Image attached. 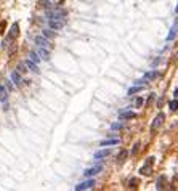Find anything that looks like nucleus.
Listing matches in <instances>:
<instances>
[{"label":"nucleus","mask_w":178,"mask_h":191,"mask_svg":"<svg viewBox=\"0 0 178 191\" xmlns=\"http://www.w3.org/2000/svg\"><path fill=\"white\" fill-rule=\"evenodd\" d=\"M43 36L45 37H53V32L52 31H43Z\"/></svg>","instance_id":"nucleus-23"},{"label":"nucleus","mask_w":178,"mask_h":191,"mask_svg":"<svg viewBox=\"0 0 178 191\" xmlns=\"http://www.w3.org/2000/svg\"><path fill=\"white\" fill-rule=\"evenodd\" d=\"M109 154H111V149H100L93 154V157L95 159H103V157H106V156H109Z\"/></svg>","instance_id":"nucleus-8"},{"label":"nucleus","mask_w":178,"mask_h":191,"mask_svg":"<svg viewBox=\"0 0 178 191\" xmlns=\"http://www.w3.org/2000/svg\"><path fill=\"white\" fill-rule=\"evenodd\" d=\"M127 109H128V111H122V113H119V119H122V121H124V119L135 117V113H133V111L130 109V108H127Z\"/></svg>","instance_id":"nucleus-5"},{"label":"nucleus","mask_w":178,"mask_h":191,"mask_svg":"<svg viewBox=\"0 0 178 191\" xmlns=\"http://www.w3.org/2000/svg\"><path fill=\"white\" fill-rule=\"evenodd\" d=\"M125 156H127V151H122V154L117 157V161H119V162H124V159H125Z\"/></svg>","instance_id":"nucleus-22"},{"label":"nucleus","mask_w":178,"mask_h":191,"mask_svg":"<svg viewBox=\"0 0 178 191\" xmlns=\"http://www.w3.org/2000/svg\"><path fill=\"white\" fill-rule=\"evenodd\" d=\"M177 13H178V5H177Z\"/></svg>","instance_id":"nucleus-26"},{"label":"nucleus","mask_w":178,"mask_h":191,"mask_svg":"<svg viewBox=\"0 0 178 191\" xmlns=\"http://www.w3.org/2000/svg\"><path fill=\"white\" fill-rule=\"evenodd\" d=\"M11 82H13V84H16V85H19V82H21V76L16 72V71H15V72L11 74Z\"/></svg>","instance_id":"nucleus-18"},{"label":"nucleus","mask_w":178,"mask_h":191,"mask_svg":"<svg viewBox=\"0 0 178 191\" xmlns=\"http://www.w3.org/2000/svg\"><path fill=\"white\" fill-rule=\"evenodd\" d=\"M140 90H143V85H135V87H132V88H128V92L127 93L132 97V95H135V93H138Z\"/></svg>","instance_id":"nucleus-16"},{"label":"nucleus","mask_w":178,"mask_h":191,"mask_svg":"<svg viewBox=\"0 0 178 191\" xmlns=\"http://www.w3.org/2000/svg\"><path fill=\"white\" fill-rule=\"evenodd\" d=\"M35 44L39 45V47H43V48H48L50 47V42L47 40V39H45V37H35Z\"/></svg>","instance_id":"nucleus-6"},{"label":"nucleus","mask_w":178,"mask_h":191,"mask_svg":"<svg viewBox=\"0 0 178 191\" xmlns=\"http://www.w3.org/2000/svg\"><path fill=\"white\" fill-rule=\"evenodd\" d=\"M175 97H177V98H178V88H177V90H175Z\"/></svg>","instance_id":"nucleus-25"},{"label":"nucleus","mask_w":178,"mask_h":191,"mask_svg":"<svg viewBox=\"0 0 178 191\" xmlns=\"http://www.w3.org/2000/svg\"><path fill=\"white\" fill-rule=\"evenodd\" d=\"M95 186V180H87V182L84 183H79L74 190L76 191H85V190H90V188H93Z\"/></svg>","instance_id":"nucleus-3"},{"label":"nucleus","mask_w":178,"mask_h":191,"mask_svg":"<svg viewBox=\"0 0 178 191\" xmlns=\"http://www.w3.org/2000/svg\"><path fill=\"white\" fill-rule=\"evenodd\" d=\"M153 161H154V159H153V157H149V159H148V166L143 167L141 170H140L143 175H149V172H151V166H153Z\"/></svg>","instance_id":"nucleus-14"},{"label":"nucleus","mask_w":178,"mask_h":191,"mask_svg":"<svg viewBox=\"0 0 178 191\" xmlns=\"http://www.w3.org/2000/svg\"><path fill=\"white\" fill-rule=\"evenodd\" d=\"M135 105H137V106H141V105H143V98H138V100H137V103H135Z\"/></svg>","instance_id":"nucleus-24"},{"label":"nucleus","mask_w":178,"mask_h":191,"mask_svg":"<svg viewBox=\"0 0 178 191\" xmlns=\"http://www.w3.org/2000/svg\"><path fill=\"white\" fill-rule=\"evenodd\" d=\"M37 53L40 55L42 60H45V61H48V60H50V52H48L47 48H43V47H40V48L37 50Z\"/></svg>","instance_id":"nucleus-11"},{"label":"nucleus","mask_w":178,"mask_h":191,"mask_svg":"<svg viewBox=\"0 0 178 191\" xmlns=\"http://www.w3.org/2000/svg\"><path fill=\"white\" fill-rule=\"evenodd\" d=\"M162 121H164V114H162V113H159V114H157V117L154 119V122H153V125H151V129H153V130H156L157 127H161Z\"/></svg>","instance_id":"nucleus-7"},{"label":"nucleus","mask_w":178,"mask_h":191,"mask_svg":"<svg viewBox=\"0 0 178 191\" xmlns=\"http://www.w3.org/2000/svg\"><path fill=\"white\" fill-rule=\"evenodd\" d=\"M66 15H68V13H66L64 10H61V8H53V10H50V11H47L48 19H55V18H66Z\"/></svg>","instance_id":"nucleus-2"},{"label":"nucleus","mask_w":178,"mask_h":191,"mask_svg":"<svg viewBox=\"0 0 178 191\" xmlns=\"http://www.w3.org/2000/svg\"><path fill=\"white\" fill-rule=\"evenodd\" d=\"M122 127H124V124H120V122H116V124H112V125H111V129H112V130H120Z\"/></svg>","instance_id":"nucleus-20"},{"label":"nucleus","mask_w":178,"mask_h":191,"mask_svg":"<svg viewBox=\"0 0 178 191\" xmlns=\"http://www.w3.org/2000/svg\"><path fill=\"white\" fill-rule=\"evenodd\" d=\"M169 108L172 111H177L178 109V100H173V101H170L169 103Z\"/></svg>","instance_id":"nucleus-19"},{"label":"nucleus","mask_w":178,"mask_h":191,"mask_svg":"<svg viewBox=\"0 0 178 191\" xmlns=\"http://www.w3.org/2000/svg\"><path fill=\"white\" fill-rule=\"evenodd\" d=\"M29 58H31V60H32L34 63H39V61L42 60V58H40V55H39L37 52H31V53H29Z\"/></svg>","instance_id":"nucleus-17"},{"label":"nucleus","mask_w":178,"mask_h":191,"mask_svg":"<svg viewBox=\"0 0 178 191\" xmlns=\"http://www.w3.org/2000/svg\"><path fill=\"white\" fill-rule=\"evenodd\" d=\"M7 100H8V97H7V88H5L3 85H0V101L3 103V105H7Z\"/></svg>","instance_id":"nucleus-12"},{"label":"nucleus","mask_w":178,"mask_h":191,"mask_svg":"<svg viewBox=\"0 0 178 191\" xmlns=\"http://www.w3.org/2000/svg\"><path fill=\"white\" fill-rule=\"evenodd\" d=\"M101 170H103V166H101V164H96V166L87 169V170L84 172V175H85V177H93V175H96L98 172H101Z\"/></svg>","instance_id":"nucleus-4"},{"label":"nucleus","mask_w":178,"mask_h":191,"mask_svg":"<svg viewBox=\"0 0 178 191\" xmlns=\"http://www.w3.org/2000/svg\"><path fill=\"white\" fill-rule=\"evenodd\" d=\"M162 183H164V177H161V178L157 180V183H156V188H157V190H162Z\"/></svg>","instance_id":"nucleus-21"},{"label":"nucleus","mask_w":178,"mask_h":191,"mask_svg":"<svg viewBox=\"0 0 178 191\" xmlns=\"http://www.w3.org/2000/svg\"><path fill=\"white\" fill-rule=\"evenodd\" d=\"M26 66H27L31 71H34V72H39V68H37V64L34 63L32 60H31V58H29V60H26Z\"/></svg>","instance_id":"nucleus-15"},{"label":"nucleus","mask_w":178,"mask_h":191,"mask_svg":"<svg viewBox=\"0 0 178 191\" xmlns=\"http://www.w3.org/2000/svg\"><path fill=\"white\" fill-rule=\"evenodd\" d=\"M177 29H178V21L173 24V27L170 29V34L167 36V40H169V42H170V40H173V39H175V36H177Z\"/></svg>","instance_id":"nucleus-13"},{"label":"nucleus","mask_w":178,"mask_h":191,"mask_svg":"<svg viewBox=\"0 0 178 191\" xmlns=\"http://www.w3.org/2000/svg\"><path fill=\"white\" fill-rule=\"evenodd\" d=\"M18 31H19L18 24H13V26H11V29H10V34H8V37H7V40H13V39H15V37L18 36Z\"/></svg>","instance_id":"nucleus-9"},{"label":"nucleus","mask_w":178,"mask_h":191,"mask_svg":"<svg viewBox=\"0 0 178 191\" xmlns=\"http://www.w3.org/2000/svg\"><path fill=\"white\" fill-rule=\"evenodd\" d=\"M66 24V19L64 18H55V19H48V26L50 29H53V31H58V29L64 27Z\"/></svg>","instance_id":"nucleus-1"},{"label":"nucleus","mask_w":178,"mask_h":191,"mask_svg":"<svg viewBox=\"0 0 178 191\" xmlns=\"http://www.w3.org/2000/svg\"><path fill=\"white\" fill-rule=\"evenodd\" d=\"M101 146H114V145H119V140L117 138H106L100 143Z\"/></svg>","instance_id":"nucleus-10"}]
</instances>
